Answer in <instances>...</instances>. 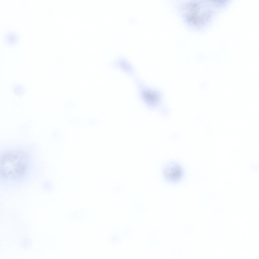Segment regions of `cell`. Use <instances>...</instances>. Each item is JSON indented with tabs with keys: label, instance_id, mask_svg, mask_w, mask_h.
Instances as JSON below:
<instances>
[{
	"label": "cell",
	"instance_id": "3957f363",
	"mask_svg": "<svg viewBox=\"0 0 259 259\" xmlns=\"http://www.w3.org/2000/svg\"><path fill=\"white\" fill-rule=\"evenodd\" d=\"M19 40V37L18 34L14 31H9L5 34V40L9 45L12 46L16 45L18 42Z\"/></svg>",
	"mask_w": 259,
	"mask_h": 259
},
{
	"label": "cell",
	"instance_id": "6da1fadb",
	"mask_svg": "<svg viewBox=\"0 0 259 259\" xmlns=\"http://www.w3.org/2000/svg\"><path fill=\"white\" fill-rule=\"evenodd\" d=\"M0 165V175L3 178L18 180L23 177L27 172L29 161L23 152H10L1 156Z\"/></svg>",
	"mask_w": 259,
	"mask_h": 259
},
{
	"label": "cell",
	"instance_id": "7a4b0ae2",
	"mask_svg": "<svg viewBox=\"0 0 259 259\" xmlns=\"http://www.w3.org/2000/svg\"><path fill=\"white\" fill-rule=\"evenodd\" d=\"M163 176L165 180L170 183L178 182L183 177L184 171L181 166L175 162L168 163L163 169Z\"/></svg>",
	"mask_w": 259,
	"mask_h": 259
},
{
	"label": "cell",
	"instance_id": "277c9868",
	"mask_svg": "<svg viewBox=\"0 0 259 259\" xmlns=\"http://www.w3.org/2000/svg\"><path fill=\"white\" fill-rule=\"evenodd\" d=\"M144 98L148 103L152 104L155 103L159 100L158 96L154 92L147 91L144 92Z\"/></svg>",
	"mask_w": 259,
	"mask_h": 259
}]
</instances>
